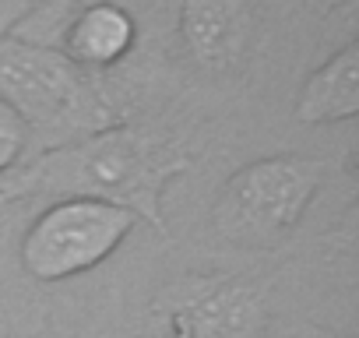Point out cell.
<instances>
[{"mask_svg":"<svg viewBox=\"0 0 359 338\" xmlns=\"http://www.w3.org/2000/svg\"><path fill=\"white\" fill-rule=\"evenodd\" d=\"M191 162L169 134L113 123L78 141L39 151L29 165L0 177V201L15 198H99L137 215L155 236H169L162 215L165 187Z\"/></svg>","mask_w":359,"mask_h":338,"instance_id":"obj_1","label":"cell"},{"mask_svg":"<svg viewBox=\"0 0 359 338\" xmlns=\"http://www.w3.org/2000/svg\"><path fill=\"white\" fill-rule=\"evenodd\" d=\"M0 99L25 120L29 141H39L43 151L120 123L88 71L57 46L22 36H0Z\"/></svg>","mask_w":359,"mask_h":338,"instance_id":"obj_2","label":"cell"},{"mask_svg":"<svg viewBox=\"0 0 359 338\" xmlns=\"http://www.w3.org/2000/svg\"><path fill=\"white\" fill-rule=\"evenodd\" d=\"M324 180V162L306 155H264L222 184L215 198V229L240 247H271L285 240Z\"/></svg>","mask_w":359,"mask_h":338,"instance_id":"obj_3","label":"cell"},{"mask_svg":"<svg viewBox=\"0 0 359 338\" xmlns=\"http://www.w3.org/2000/svg\"><path fill=\"white\" fill-rule=\"evenodd\" d=\"M134 226H141L137 215L120 205L99 198H57L25 229L18 257L29 278L67 282L109 261Z\"/></svg>","mask_w":359,"mask_h":338,"instance_id":"obj_4","label":"cell"},{"mask_svg":"<svg viewBox=\"0 0 359 338\" xmlns=\"http://www.w3.org/2000/svg\"><path fill=\"white\" fill-rule=\"evenodd\" d=\"M155 338H261L268 306L240 275L194 271L172 278L151 299Z\"/></svg>","mask_w":359,"mask_h":338,"instance_id":"obj_5","label":"cell"},{"mask_svg":"<svg viewBox=\"0 0 359 338\" xmlns=\"http://www.w3.org/2000/svg\"><path fill=\"white\" fill-rule=\"evenodd\" d=\"M254 36L250 0H180V39L191 60L212 74L233 71Z\"/></svg>","mask_w":359,"mask_h":338,"instance_id":"obj_6","label":"cell"},{"mask_svg":"<svg viewBox=\"0 0 359 338\" xmlns=\"http://www.w3.org/2000/svg\"><path fill=\"white\" fill-rule=\"evenodd\" d=\"M137 43V25L134 18L113 4V0H95V4H81L71 22L64 25L57 50L74 60L81 71H102L120 64Z\"/></svg>","mask_w":359,"mask_h":338,"instance_id":"obj_7","label":"cell"},{"mask_svg":"<svg viewBox=\"0 0 359 338\" xmlns=\"http://www.w3.org/2000/svg\"><path fill=\"white\" fill-rule=\"evenodd\" d=\"M359 113V43L334 50L317 71L306 74L296 95V120L320 127L341 123Z\"/></svg>","mask_w":359,"mask_h":338,"instance_id":"obj_8","label":"cell"},{"mask_svg":"<svg viewBox=\"0 0 359 338\" xmlns=\"http://www.w3.org/2000/svg\"><path fill=\"white\" fill-rule=\"evenodd\" d=\"M81 8V0H46L43 8H36L11 36H22V39H32V43H46V46H57L64 25L71 22V15Z\"/></svg>","mask_w":359,"mask_h":338,"instance_id":"obj_9","label":"cell"},{"mask_svg":"<svg viewBox=\"0 0 359 338\" xmlns=\"http://www.w3.org/2000/svg\"><path fill=\"white\" fill-rule=\"evenodd\" d=\"M29 127L25 120L0 99V177H8L11 169H18V162L29 151Z\"/></svg>","mask_w":359,"mask_h":338,"instance_id":"obj_10","label":"cell"},{"mask_svg":"<svg viewBox=\"0 0 359 338\" xmlns=\"http://www.w3.org/2000/svg\"><path fill=\"white\" fill-rule=\"evenodd\" d=\"M43 4H46V0H0V36H11Z\"/></svg>","mask_w":359,"mask_h":338,"instance_id":"obj_11","label":"cell"}]
</instances>
